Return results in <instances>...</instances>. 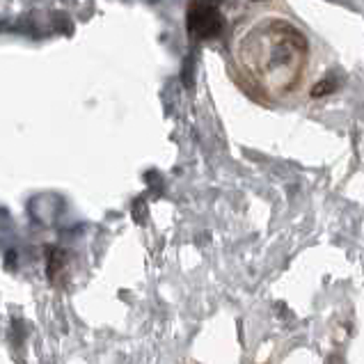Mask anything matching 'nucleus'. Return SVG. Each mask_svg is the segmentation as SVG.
<instances>
[{"label": "nucleus", "instance_id": "nucleus-2", "mask_svg": "<svg viewBox=\"0 0 364 364\" xmlns=\"http://www.w3.org/2000/svg\"><path fill=\"white\" fill-rule=\"evenodd\" d=\"M223 30V16L218 7L209 0H195L188 9V33L195 39H211L220 35Z\"/></svg>", "mask_w": 364, "mask_h": 364}, {"label": "nucleus", "instance_id": "nucleus-1", "mask_svg": "<svg viewBox=\"0 0 364 364\" xmlns=\"http://www.w3.org/2000/svg\"><path fill=\"white\" fill-rule=\"evenodd\" d=\"M250 39L245 58L255 74H262L266 85L275 90H287L296 80L307 53V41L300 30L284 23V21H268L262 30Z\"/></svg>", "mask_w": 364, "mask_h": 364}, {"label": "nucleus", "instance_id": "nucleus-3", "mask_svg": "<svg viewBox=\"0 0 364 364\" xmlns=\"http://www.w3.org/2000/svg\"><path fill=\"white\" fill-rule=\"evenodd\" d=\"M337 87V82L332 80V78H326V80H321L318 85H314V90H311V97H326V95H332Z\"/></svg>", "mask_w": 364, "mask_h": 364}]
</instances>
